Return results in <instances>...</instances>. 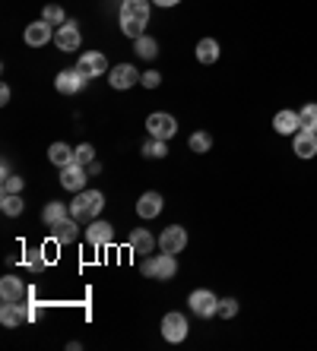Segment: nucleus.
<instances>
[{"label":"nucleus","mask_w":317,"mask_h":351,"mask_svg":"<svg viewBox=\"0 0 317 351\" xmlns=\"http://www.w3.org/2000/svg\"><path fill=\"white\" fill-rule=\"evenodd\" d=\"M23 187H25V180L19 174H7L3 184H0V193H23Z\"/></svg>","instance_id":"nucleus-32"},{"label":"nucleus","mask_w":317,"mask_h":351,"mask_svg":"<svg viewBox=\"0 0 317 351\" xmlns=\"http://www.w3.org/2000/svg\"><path fill=\"white\" fill-rule=\"evenodd\" d=\"M292 152L298 158H305V162H308V158H314L317 156V133H308V130H298L292 136Z\"/></svg>","instance_id":"nucleus-15"},{"label":"nucleus","mask_w":317,"mask_h":351,"mask_svg":"<svg viewBox=\"0 0 317 351\" xmlns=\"http://www.w3.org/2000/svg\"><path fill=\"white\" fill-rule=\"evenodd\" d=\"M10 101V86H0V105H7Z\"/></svg>","instance_id":"nucleus-37"},{"label":"nucleus","mask_w":317,"mask_h":351,"mask_svg":"<svg viewBox=\"0 0 317 351\" xmlns=\"http://www.w3.org/2000/svg\"><path fill=\"white\" fill-rule=\"evenodd\" d=\"M273 130L279 133V136H295V133L301 130V127H298V111H289V108L276 111V117H273Z\"/></svg>","instance_id":"nucleus-16"},{"label":"nucleus","mask_w":317,"mask_h":351,"mask_svg":"<svg viewBox=\"0 0 317 351\" xmlns=\"http://www.w3.org/2000/svg\"><path fill=\"white\" fill-rule=\"evenodd\" d=\"M51 237H54L58 244H73L76 237H80V221H76L73 215H67L64 221L51 225Z\"/></svg>","instance_id":"nucleus-17"},{"label":"nucleus","mask_w":317,"mask_h":351,"mask_svg":"<svg viewBox=\"0 0 317 351\" xmlns=\"http://www.w3.org/2000/svg\"><path fill=\"white\" fill-rule=\"evenodd\" d=\"M86 178H89V171H86V165H80V162L60 168V187L64 190H73V193L86 190Z\"/></svg>","instance_id":"nucleus-11"},{"label":"nucleus","mask_w":317,"mask_h":351,"mask_svg":"<svg viewBox=\"0 0 317 351\" xmlns=\"http://www.w3.org/2000/svg\"><path fill=\"white\" fill-rule=\"evenodd\" d=\"M70 215V206L67 203H58V199H51V203H45V209H42V221L45 225H58V221H64Z\"/></svg>","instance_id":"nucleus-24"},{"label":"nucleus","mask_w":317,"mask_h":351,"mask_svg":"<svg viewBox=\"0 0 317 351\" xmlns=\"http://www.w3.org/2000/svg\"><path fill=\"white\" fill-rule=\"evenodd\" d=\"M134 54L143 60H156L158 58V41L152 38V35H140V38H134Z\"/></svg>","instance_id":"nucleus-25"},{"label":"nucleus","mask_w":317,"mask_h":351,"mask_svg":"<svg viewBox=\"0 0 317 351\" xmlns=\"http://www.w3.org/2000/svg\"><path fill=\"white\" fill-rule=\"evenodd\" d=\"M121 32H124L127 38H140V35H146V23H143V19H124L121 16Z\"/></svg>","instance_id":"nucleus-30"},{"label":"nucleus","mask_w":317,"mask_h":351,"mask_svg":"<svg viewBox=\"0 0 317 351\" xmlns=\"http://www.w3.org/2000/svg\"><path fill=\"white\" fill-rule=\"evenodd\" d=\"M219 317L222 319L238 317V301H235V298H222V301H219Z\"/></svg>","instance_id":"nucleus-33"},{"label":"nucleus","mask_w":317,"mask_h":351,"mask_svg":"<svg viewBox=\"0 0 317 351\" xmlns=\"http://www.w3.org/2000/svg\"><path fill=\"white\" fill-rule=\"evenodd\" d=\"M143 156H146V158H165L168 156V139L150 136L146 143H143Z\"/></svg>","instance_id":"nucleus-29"},{"label":"nucleus","mask_w":317,"mask_h":351,"mask_svg":"<svg viewBox=\"0 0 317 351\" xmlns=\"http://www.w3.org/2000/svg\"><path fill=\"white\" fill-rule=\"evenodd\" d=\"M162 193H156V190H150V193H143L140 199H137V215L140 219H156V215H162Z\"/></svg>","instance_id":"nucleus-19"},{"label":"nucleus","mask_w":317,"mask_h":351,"mask_svg":"<svg viewBox=\"0 0 317 351\" xmlns=\"http://www.w3.org/2000/svg\"><path fill=\"white\" fill-rule=\"evenodd\" d=\"M76 162H80V165H92V162H95V149H92L89 143H80V146H76Z\"/></svg>","instance_id":"nucleus-35"},{"label":"nucleus","mask_w":317,"mask_h":351,"mask_svg":"<svg viewBox=\"0 0 317 351\" xmlns=\"http://www.w3.org/2000/svg\"><path fill=\"white\" fill-rule=\"evenodd\" d=\"M187 332H191V323H187V317H184V313L172 311V313H165V317H162V339H165V342L178 345V342H184V339H187Z\"/></svg>","instance_id":"nucleus-4"},{"label":"nucleus","mask_w":317,"mask_h":351,"mask_svg":"<svg viewBox=\"0 0 317 351\" xmlns=\"http://www.w3.org/2000/svg\"><path fill=\"white\" fill-rule=\"evenodd\" d=\"M25 319H29V304H3V307H0V323H3V326H19V323H25Z\"/></svg>","instance_id":"nucleus-21"},{"label":"nucleus","mask_w":317,"mask_h":351,"mask_svg":"<svg viewBox=\"0 0 317 351\" xmlns=\"http://www.w3.org/2000/svg\"><path fill=\"white\" fill-rule=\"evenodd\" d=\"M158 247L165 250V254H181L184 247H187V231L181 225H168L162 234H158Z\"/></svg>","instance_id":"nucleus-12"},{"label":"nucleus","mask_w":317,"mask_h":351,"mask_svg":"<svg viewBox=\"0 0 317 351\" xmlns=\"http://www.w3.org/2000/svg\"><path fill=\"white\" fill-rule=\"evenodd\" d=\"M86 241H89V247H95V250H102V247H111L115 244V225H108V221H89V228H86Z\"/></svg>","instance_id":"nucleus-8"},{"label":"nucleus","mask_w":317,"mask_h":351,"mask_svg":"<svg viewBox=\"0 0 317 351\" xmlns=\"http://www.w3.org/2000/svg\"><path fill=\"white\" fill-rule=\"evenodd\" d=\"M140 70H137L134 64H117V66H111L108 70V82H111V89H117V92H124V89H130V86H137L140 82Z\"/></svg>","instance_id":"nucleus-7"},{"label":"nucleus","mask_w":317,"mask_h":351,"mask_svg":"<svg viewBox=\"0 0 317 351\" xmlns=\"http://www.w3.org/2000/svg\"><path fill=\"white\" fill-rule=\"evenodd\" d=\"M48 158L58 168H67V165H73L76 162V149H70L67 143H51V149H48Z\"/></svg>","instance_id":"nucleus-23"},{"label":"nucleus","mask_w":317,"mask_h":351,"mask_svg":"<svg viewBox=\"0 0 317 351\" xmlns=\"http://www.w3.org/2000/svg\"><path fill=\"white\" fill-rule=\"evenodd\" d=\"M23 209H25V203H23V196L19 193H3L0 196V213L3 215L13 219V215H23Z\"/></svg>","instance_id":"nucleus-26"},{"label":"nucleus","mask_w":317,"mask_h":351,"mask_svg":"<svg viewBox=\"0 0 317 351\" xmlns=\"http://www.w3.org/2000/svg\"><path fill=\"white\" fill-rule=\"evenodd\" d=\"M42 19L51 25H64L67 23V13H64V7H58V3H48V7L42 10Z\"/></svg>","instance_id":"nucleus-31"},{"label":"nucleus","mask_w":317,"mask_h":351,"mask_svg":"<svg viewBox=\"0 0 317 351\" xmlns=\"http://www.w3.org/2000/svg\"><path fill=\"white\" fill-rule=\"evenodd\" d=\"M127 247H130V254L146 256V254H152V247H156V237H152L146 228H134V231H130V237H127Z\"/></svg>","instance_id":"nucleus-18"},{"label":"nucleus","mask_w":317,"mask_h":351,"mask_svg":"<svg viewBox=\"0 0 317 351\" xmlns=\"http://www.w3.org/2000/svg\"><path fill=\"white\" fill-rule=\"evenodd\" d=\"M23 41L29 45V48H45L48 41H54V25L45 23V19H38V23H29L23 32Z\"/></svg>","instance_id":"nucleus-9"},{"label":"nucleus","mask_w":317,"mask_h":351,"mask_svg":"<svg viewBox=\"0 0 317 351\" xmlns=\"http://www.w3.org/2000/svg\"><path fill=\"white\" fill-rule=\"evenodd\" d=\"M152 3H156V7H178L181 0H152Z\"/></svg>","instance_id":"nucleus-38"},{"label":"nucleus","mask_w":317,"mask_h":351,"mask_svg":"<svg viewBox=\"0 0 317 351\" xmlns=\"http://www.w3.org/2000/svg\"><path fill=\"white\" fill-rule=\"evenodd\" d=\"M140 86H146V89H158V86H162V73H158V70H146V73L140 76Z\"/></svg>","instance_id":"nucleus-36"},{"label":"nucleus","mask_w":317,"mask_h":351,"mask_svg":"<svg viewBox=\"0 0 317 351\" xmlns=\"http://www.w3.org/2000/svg\"><path fill=\"white\" fill-rule=\"evenodd\" d=\"M111 66L108 60H105V54L102 51H86V54H80V60H76V73L83 76L86 82L95 80V76H105Z\"/></svg>","instance_id":"nucleus-3"},{"label":"nucleus","mask_w":317,"mask_h":351,"mask_svg":"<svg viewBox=\"0 0 317 351\" xmlns=\"http://www.w3.org/2000/svg\"><path fill=\"white\" fill-rule=\"evenodd\" d=\"M25 298H29V288H25L16 276H3V278H0V301H3V304H23Z\"/></svg>","instance_id":"nucleus-13"},{"label":"nucleus","mask_w":317,"mask_h":351,"mask_svg":"<svg viewBox=\"0 0 317 351\" xmlns=\"http://www.w3.org/2000/svg\"><path fill=\"white\" fill-rule=\"evenodd\" d=\"M298 127L308 133H317V105L314 101H308V105L298 111Z\"/></svg>","instance_id":"nucleus-28"},{"label":"nucleus","mask_w":317,"mask_h":351,"mask_svg":"<svg viewBox=\"0 0 317 351\" xmlns=\"http://www.w3.org/2000/svg\"><path fill=\"white\" fill-rule=\"evenodd\" d=\"M0 174H3V178H7V174H13V168H10L7 158H3V165H0Z\"/></svg>","instance_id":"nucleus-39"},{"label":"nucleus","mask_w":317,"mask_h":351,"mask_svg":"<svg viewBox=\"0 0 317 351\" xmlns=\"http://www.w3.org/2000/svg\"><path fill=\"white\" fill-rule=\"evenodd\" d=\"M140 272L146 278H156V282H168V278L178 276V260H175V254H165V250L156 256H143Z\"/></svg>","instance_id":"nucleus-2"},{"label":"nucleus","mask_w":317,"mask_h":351,"mask_svg":"<svg viewBox=\"0 0 317 351\" xmlns=\"http://www.w3.org/2000/svg\"><path fill=\"white\" fill-rule=\"evenodd\" d=\"M25 266L32 272H42L45 269V250H29V254H25Z\"/></svg>","instance_id":"nucleus-34"},{"label":"nucleus","mask_w":317,"mask_h":351,"mask_svg":"<svg viewBox=\"0 0 317 351\" xmlns=\"http://www.w3.org/2000/svg\"><path fill=\"white\" fill-rule=\"evenodd\" d=\"M86 80L80 73H76V66L73 70H60L58 76H54V89L60 92V95H76V92H83Z\"/></svg>","instance_id":"nucleus-14"},{"label":"nucleus","mask_w":317,"mask_h":351,"mask_svg":"<svg viewBox=\"0 0 317 351\" xmlns=\"http://www.w3.org/2000/svg\"><path fill=\"white\" fill-rule=\"evenodd\" d=\"M150 13H152V0H121V16L124 19L150 23Z\"/></svg>","instance_id":"nucleus-20"},{"label":"nucleus","mask_w":317,"mask_h":351,"mask_svg":"<svg viewBox=\"0 0 317 351\" xmlns=\"http://www.w3.org/2000/svg\"><path fill=\"white\" fill-rule=\"evenodd\" d=\"M187 304H191V311L197 313L200 319L219 317V298H216L213 291H209V288H197V291H191Z\"/></svg>","instance_id":"nucleus-5"},{"label":"nucleus","mask_w":317,"mask_h":351,"mask_svg":"<svg viewBox=\"0 0 317 351\" xmlns=\"http://www.w3.org/2000/svg\"><path fill=\"white\" fill-rule=\"evenodd\" d=\"M86 171H89V174H99V171H102V165H99V162H92V165H86Z\"/></svg>","instance_id":"nucleus-40"},{"label":"nucleus","mask_w":317,"mask_h":351,"mask_svg":"<svg viewBox=\"0 0 317 351\" xmlns=\"http://www.w3.org/2000/svg\"><path fill=\"white\" fill-rule=\"evenodd\" d=\"M54 45H58L60 51H76L80 48V45H83V35H80V25L73 23V19H67V23L64 25H58V29H54Z\"/></svg>","instance_id":"nucleus-10"},{"label":"nucleus","mask_w":317,"mask_h":351,"mask_svg":"<svg viewBox=\"0 0 317 351\" xmlns=\"http://www.w3.org/2000/svg\"><path fill=\"white\" fill-rule=\"evenodd\" d=\"M102 209H105V193H99V190H80L70 203V215L76 221H95Z\"/></svg>","instance_id":"nucleus-1"},{"label":"nucleus","mask_w":317,"mask_h":351,"mask_svg":"<svg viewBox=\"0 0 317 351\" xmlns=\"http://www.w3.org/2000/svg\"><path fill=\"white\" fill-rule=\"evenodd\" d=\"M146 133L156 139H172L178 133V121L172 114H165V111H156V114L146 117Z\"/></svg>","instance_id":"nucleus-6"},{"label":"nucleus","mask_w":317,"mask_h":351,"mask_svg":"<svg viewBox=\"0 0 317 351\" xmlns=\"http://www.w3.org/2000/svg\"><path fill=\"white\" fill-rule=\"evenodd\" d=\"M187 146H191V152H197V156H207L209 149H213V136H209L207 130H197V133H191Z\"/></svg>","instance_id":"nucleus-27"},{"label":"nucleus","mask_w":317,"mask_h":351,"mask_svg":"<svg viewBox=\"0 0 317 351\" xmlns=\"http://www.w3.org/2000/svg\"><path fill=\"white\" fill-rule=\"evenodd\" d=\"M193 54H197V64L209 66V64H216V60H219L222 48H219L216 38H200V41H197V48H193Z\"/></svg>","instance_id":"nucleus-22"}]
</instances>
